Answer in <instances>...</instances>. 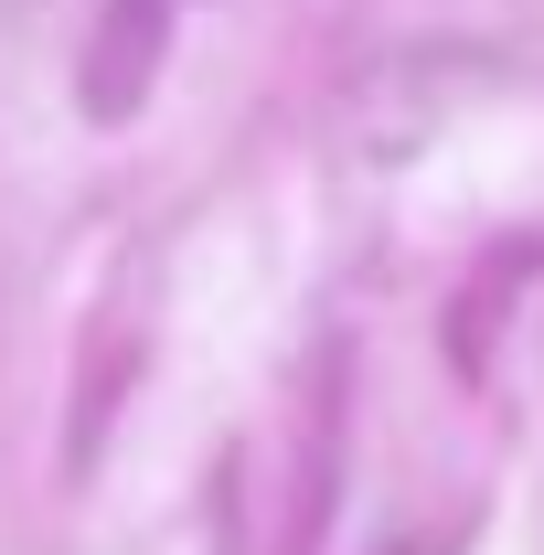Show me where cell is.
<instances>
[{
  "mask_svg": "<svg viewBox=\"0 0 544 555\" xmlns=\"http://www.w3.org/2000/svg\"><path fill=\"white\" fill-rule=\"evenodd\" d=\"M160 33H171V0H107L96 54H86V107H96V118H129L139 96H150Z\"/></svg>",
  "mask_w": 544,
  "mask_h": 555,
  "instance_id": "obj_1",
  "label": "cell"
},
{
  "mask_svg": "<svg viewBox=\"0 0 544 555\" xmlns=\"http://www.w3.org/2000/svg\"><path fill=\"white\" fill-rule=\"evenodd\" d=\"M534 268H544V246H513V257L459 299V363H470V374H480V352H491V310H502V288H513V278H534Z\"/></svg>",
  "mask_w": 544,
  "mask_h": 555,
  "instance_id": "obj_2",
  "label": "cell"
}]
</instances>
